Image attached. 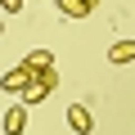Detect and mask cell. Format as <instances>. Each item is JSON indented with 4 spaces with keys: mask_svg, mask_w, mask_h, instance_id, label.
Listing matches in <instances>:
<instances>
[{
    "mask_svg": "<svg viewBox=\"0 0 135 135\" xmlns=\"http://www.w3.org/2000/svg\"><path fill=\"white\" fill-rule=\"evenodd\" d=\"M32 77H36L32 68H27V63H18V68H9V72L0 77V90H5V95H23V90L32 86Z\"/></svg>",
    "mask_w": 135,
    "mask_h": 135,
    "instance_id": "2",
    "label": "cell"
},
{
    "mask_svg": "<svg viewBox=\"0 0 135 135\" xmlns=\"http://www.w3.org/2000/svg\"><path fill=\"white\" fill-rule=\"evenodd\" d=\"M68 126H72L77 135H90V131H95V117H90V108H86V104H68Z\"/></svg>",
    "mask_w": 135,
    "mask_h": 135,
    "instance_id": "3",
    "label": "cell"
},
{
    "mask_svg": "<svg viewBox=\"0 0 135 135\" xmlns=\"http://www.w3.org/2000/svg\"><path fill=\"white\" fill-rule=\"evenodd\" d=\"M108 63H135V41H117V45H108Z\"/></svg>",
    "mask_w": 135,
    "mask_h": 135,
    "instance_id": "6",
    "label": "cell"
},
{
    "mask_svg": "<svg viewBox=\"0 0 135 135\" xmlns=\"http://www.w3.org/2000/svg\"><path fill=\"white\" fill-rule=\"evenodd\" d=\"M86 5H90V9H99V0H86Z\"/></svg>",
    "mask_w": 135,
    "mask_h": 135,
    "instance_id": "9",
    "label": "cell"
},
{
    "mask_svg": "<svg viewBox=\"0 0 135 135\" xmlns=\"http://www.w3.org/2000/svg\"><path fill=\"white\" fill-rule=\"evenodd\" d=\"M54 86H59V68H45V72H36V77H32V86H27V90H23L18 99H23V104L32 108V104H41V99H45V95H50Z\"/></svg>",
    "mask_w": 135,
    "mask_h": 135,
    "instance_id": "1",
    "label": "cell"
},
{
    "mask_svg": "<svg viewBox=\"0 0 135 135\" xmlns=\"http://www.w3.org/2000/svg\"><path fill=\"white\" fill-rule=\"evenodd\" d=\"M23 131H27V104L18 99V104L5 113V135H23Z\"/></svg>",
    "mask_w": 135,
    "mask_h": 135,
    "instance_id": "4",
    "label": "cell"
},
{
    "mask_svg": "<svg viewBox=\"0 0 135 135\" xmlns=\"http://www.w3.org/2000/svg\"><path fill=\"white\" fill-rule=\"evenodd\" d=\"M23 63L32 68V72H45V68H54V54H50V50H32Z\"/></svg>",
    "mask_w": 135,
    "mask_h": 135,
    "instance_id": "7",
    "label": "cell"
},
{
    "mask_svg": "<svg viewBox=\"0 0 135 135\" xmlns=\"http://www.w3.org/2000/svg\"><path fill=\"white\" fill-rule=\"evenodd\" d=\"M0 9H5V14H18V9H23V0H0Z\"/></svg>",
    "mask_w": 135,
    "mask_h": 135,
    "instance_id": "8",
    "label": "cell"
},
{
    "mask_svg": "<svg viewBox=\"0 0 135 135\" xmlns=\"http://www.w3.org/2000/svg\"><path fill=\"white\" fill-rule=\"evenodd\" d=\"M54 9H59L63 18H86V14H95L86 0H54Z\"/></svg>",
    "mask_w": 135,
    "mask_h": 135,
    "instance_id": "5",
    "label": "cell"
}]
</instances>
